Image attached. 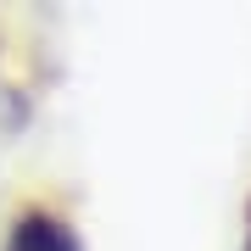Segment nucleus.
<instances>
[{
	"label": "nucleus",
	"instance_id": "f257e3e1",
	"mask_svg": "<svg viewBox=\"0 0 251 251\" xmlns=\"http://www.w3.org/2000/svg\"><path fill=\"white\" fill-rule=\"evenodd\" d=\"M0 251H84V246H78V234H73V224H62L45 206H28L17 224H11Z\"/></svg>",
	"mask_w": 251,
	"mask_h": 251
}]
</instances>
